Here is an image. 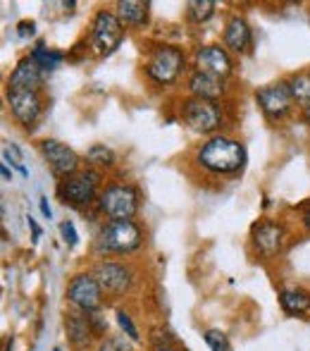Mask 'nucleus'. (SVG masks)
<instances>
[{"mask_svg":"<svg viewBox=\"0 0 310 351\" xmlns=\"http://www.w3.org/2000/svg\"><path fill=\"white\" fill-rule=\"evenodd\" d=\"M194 160L201 170L213 177H234L246 165V148L232 136L215 134L205 143H201Z\"/></svg>","mask_w":310,"mask_h":351,"instance_id":"f257e3e1","label":"nucleus"},{"mask_svg":"<svg viewBox=\"0 0 310 351\" xmlns=\"http://www.w3.org/2000/svg\"><path fill=\"white\" fill-rule=\"evenodd\" d=\"M144 244V232L134 220H110L101 227L93 251L98 256L131 254Z\"/></svg>","mask_w":310,"mask_h":351,"instance_id":"f03ea898","label":"nucleus"},{"mask_svg":"<svg viewBox=\"0 0 310 351\" xmlns=\"http://www.w3.org/2000/svg\"><path fill=\"white\" fill-rule=\"evenodd\" d=\"M181 120L196 134L215 136L224 125V108L220 101H203V98L189 96L181 103Z\"/></svg>","mask_w":310,"mask_h":351,"instance_id":"7ed1b4c3","label":"nucleus"},{"mask_svg":"<svg viewBox=\"0 0 310 351\" xmlns=\"http://www.w3.org/2000/svg\"><path fill=\"white\" fill-rule=\"evenodd\" d=\"M101 182H103L101 172L86 167V170H79L77 175L67 177V180H60L57 196H60V201L65 206L83 208V206H91L101 196Z\"/></svg>","mask_w":310,"mask_h":351,"instance_id":"20e7f679","label":"nucleus"},{"mask_svg":"<svg viewBox=\"0 0 310 351\" xmlns=\"http://www.w3.org/2000/svg\"><path fill=\"white\" fill-rule=\"evenodd\" d=\"M184 51L177 46H155L144 62V72L157 86H172L184 72Z\"/></svg>","mask_w":310,"mask_h":351,"instance_id":"39448f33","label":"nucleus"},{"mask_svg":"<svg viewBox=\"0 0 310 351\" xmlns=\"http://www.w3.org/2000/svg\"><path fill=\"white\" fill-rule=\"evenodd\" d=\"M125 41V24L120 22L112 10H98L91 22V34H88V46L98 58H107L120 48Z\"/></svg>","mask_w":310,"mask_h":351,"instance_id":"423d86ee","label":"nucleus"},{"mask_svg":"<svg viewBox=\"0 0 310 351\" xmlns=\"http://www.w3.org/2000/svg\"><path fill=\"white\" fill-rule=\"evenodd\" d=\"M98 208L110 220H134L141 208V194L134 184H107L98 196Z\"/></svg>","mask_w":310,"mask_h":351,"instance_id":"0eeeda50","label":"nucleus"},{"mask_svg":"<svg viewBox=\"0 0 310 351\" xmlns=\"http://www.w3.org/2000/svg\"><path fill=\"white\" fill-rule=\"evenodd\" d=\"M287 241H289V232L279 220L260 217L250 227V244H253L255 254L263 256V258H277L287 249Z\"/></svg>","mask_w":310,"mask_h":351,"instance_id":"6e6552de","label":"nucleus"},{"mask_svg":"<svg viewBox=\"0 0 310 351\" xmlns=\"http://www.w3.org/2000/svg\"><path fill=\"white\" fill-rule=\"evenodd\" d=\"M255 101H258L263 115L270 122H282L284 117L292 112V108L296 106L289 91L287 82H274V84H265L255 91Z\"/></svg>","mask_w":310,"mask_h":351,"instance_id":"1a4fd4ad","label":"nucleus"},{"mask_svg":"<svg viewBox=\"0 0 310 351\" xmlns=\"http://www.w3.org/2000/svg\"><path fill=\"white\" fill-rule=\"evenodd\" d=\"M67 301L77 311H83V313H93V311L101 308L103 289L98 285V280L93 278V273H79L70 280V285H67Z\"/></svg>","mask_w":310,"mask_h":351,"instance_id":"9d476101","label":"nucleus"},{"mask_svg":"<svg viewBox=\"0 0 310 351\" xmlns=\"http://www.w3.org/2000/svg\"><path fill=\"white\" fill-rule=\"evenodd\" d=\"M38 151H41L43 160H46L48 167L53 170V175L60 177V180H67V177L79 172L81 160H79V156L67 143H62L57 139H43L38 143Z\"/></svg>","mask_w":310,"mask_h":351,"instance_id":"9b49d317","label":"nucleus"},{"mask_svg":"<svg viewBox=\"0 0 310 351\" xmlns=\"http://www.w3.org/2000/svg\"><path fill=\"white\" fill-rule=\"evenodd\" d=\"M93 278L98 280L103 294L110 296H122L131 289V282H134V275L127 265L115 263V261H103V263L96 265L93 270Z\"/></svg>","mask_w":310,"mask_h":351,"instance_id":"f8f14e48","label":"nucleus"},{"mask_svg":"<svg viewBox=\"0 0 310 351\" xmlns=\"http://www.w3.org/2000/svg\"><path fill=\"white\" fill-rule=\"evenodd\" d=\"M8 106L24 130H31L43 115V101L38 91H8Z\"/></svg>","mask_w":310,"mask_h":351,"instance_id":"ddd939ff","label":"nucleus"},{"mask_svg":"<svg viewBox=\"0 0 310 351\" xmlns=\"http://www.w3.org/2000/svg\"><path fill=\"white\" fill-rule=\"evenodd\" d=\"M194 62L198 72L218 74V77H224V79L234 72L232 56H229V51L222 46H201L194 56Z\"/></svg>","mask_w":310,"mask_h":351,"instance_id":"4468645a","label":"nucleus"},{"mask_svg":"<svg viewBox=\"0 0 310 351\" xmlns=\"http://www.w3.org/2000/svg\"><path fill=\"white\" fill-rule=\"evenodd\" d=\"M186 88L194 98H203V101H222L224 93H227V82L224 77L208 72L194 70L186 79Z\"/></svg>","mask_w":310,"mask_h":351,"instance_id":"2eb2a0df","label":"nucleus"},{"mask_svg":"<svg viewBox=\"0 0 310 351\" xmlns=\"http://www.w3.org/2000/svg\"><path fill=\"white\" fill-rule=\"evenodd\" d=\"M46 74L41 67L31 60V58H22L14 65L12 74L8 77V91H38L41 93V84Z\"/></svg>","mask_w":310,"mask_h":351,"instance_id":"dca6fc26","label":"nucleus"},{"mask_svg":"<svg viewBox=\"0 0 310 351\" xmlns=\"http://www.w3.org/2000/svg\"><path fill=\"white\" fill-rule=\"evenodd\" d=\"M224 48L236 53V56H246L253 48V32L250 24L246 22L241 14H232L224 24Z\"/></svg>","mask_w":310,"mask_h":351,"instance_id":"f3484780","label":"nucleus"},{"mask_svg":"<svg viewBox=\"0 0 310 351\" xmlns=\"http://www.w3.org/2000/svg\"><path fill=\"white\" fill-rule=\"evenodd\" d=\"M65 330L75 349L81 351L91 344L93 328H91V320H88V313H83V311H72V313H67Z\"/></svg>","mask_w":310,"mask_h":351,"instance_id":"a211bd4d","label":"nucleus"},{"mask_svg":"<svg viewBox=\"0 0 310 351\" xmlns=\"http://www.w3.org/2000/svg\"><path fill=\"white\" fill-rule=\"evenodd\" d=\"M115 14L120 22L129 29H141L148 24L151 17V3H141V0H120L115 5Z\"/></svg>","mask_w":310,"mask_h":351,"instance_id":"6ab92c4d","label":"nucleus"},{"mask_svg":"<svg viewBox=\"0 0 310 351\" xmlns=\"http://www.w3.org/2000/svg\"><path fill=\"white\" fill-rule=\"evenodd\" d=\"M279 304L289 315H308L310 313V294L306 289H282L279 291Z\"/></svg>","mask_w":310,"mask_h":351,"instance_id":"aec40b11","label":"nucleus"},{"mask_svg":"<svg viewBox=\"0 0 310 351\" xmlns=\"http://www.w3.org/2000/svg\"><path fill=\"white\" fill-rule=\"evenodd\" d=\"M31 58L34 62H36L38 67H41V72L43 74H48V72H55L57 67L62 65V60H65V56H62L60 51H53V48H46V43L43 41H38L36 43V48L31 51Z\"/></svg>","mask_w":310,"mask_h":351,"instance_id":"412c9836","label":"nucleus"},{"mask_svg":"<svg viewBox=\"0 0 310 351\" xmlns=\"http://www.w3.org/2000/svg\"><path fill=\"white\" fill-rule=\"evenodd\" d=\"M115 162H117L115 151L107 148L105 143H93V146L86 151V167H91V170H98V172L110 170Z\"/></svg>","mask_w":310,"mask_h":351,"instance_id":"4be33fe9","label":"nucleus"},{"mask_svg":"<svg viewBox=\"0 0 310 351\" xmlns=\"http://www.w3.org/2000/svg\"><path fill=\"white\" fill-rule=\"evenodd\" d=\"M289 91H292V98L296 106L308 108L310 106V72H296L287 79Z\"/></svg>","mask_w":310,"mask_h":351,"instance_id":"5701e85b","label":"nucleus"},{"mask_svg":"<svg viewBox=\"0 0 310 351\" xmlns=\"http://www.w3.org/2000/svg\"><path fill=\"white\" fill-rule=\"evenodd\" d=\"M215 8L218 5L213 0H191V3H186V17L194 24H205L215 14Z\"/></svg>","mask_w":310,"mask_h":351,"instance_id":"b1692460","label":"nucleus"},{"mask_svg":"<svg viewBox=\"0 0 310 351\" xmlns=\"http://www.w3.org/2000/svg\"><path fill=\"white\" fill-rule=\"evenodd\" d=\"M3 162H5V165L10 162V165H12L14 170L19 172V175L29 177V170L22 165V148H19L14 141H5L3 143Z\"/></svg>","mask_w":310,"mask_h":351,"instance_id":"393cba45","label":"nucleus"},{"mask_svg":"<svg viewBox=\"0 0 310 351\" xmlns=\"http://www.w3.org/2000/svg\"><path fill=\"white\" fill-rule=\"evenodd\" d=\"M96 351H134V347H131V339L125 335H110L98 342Z\"/></svg>","mask_w":310,"mask_h":351,"instance_id":"a878e982","label":"nucleus"},{"mask_svg":"<svg viewBox=\"0 0 310 351\" xmlns=\"http://www.w3.org/2000/svg\"><path fill=\"white\" fill-rule=\"evenodd\" d=\"M117 325H120V330L125 332V337H129L131 342H141V335H139V328H136V323L131 320V315L127 313L125 308L117 311Z\"/></svg>","mask_w":310,"mask_h":351,"instance_id":"bb28decb","label":"nucleus"},{"mask_svg":"<svg viewBox=\"0 0 310 351\" xmlns=\"http://www.w3.org/2000/svg\"><path fill=\"white\" fill-rule=\"evenodd\" d=\"M205 344L210 347V351H232V344H229L227 335L222 330H208L205 332Z\"/></svg>","mask_w":310,"mask_h":351,"instance_id":"cd10ccee","label":"nucleus"},{"mask_svg":"<svg viewBox=\"0 0 310 351\" xmlns=\"http://www.w3.org/2000/svg\"><path fill=\"white\" fill-rule=\"evenodd\" d=\"M60 237L65 239V244L70 246V249H75V246L79 244V234L75 230V222L72 220H62L60 222Z\"/></svg>","mask_w":310,"mask_h":351,"instance_id":"c85d7f7f","label":"nucleus"},{"mask_svg":"<svg viewBox=\"0 0 310 351\" xmlns=\"http://www.w3.org/2000/svg\"><path fill=\"white\" fill-rule=\"evenodd\" d=\"M36 34V22H19L17 24V36L19 38H31Z\"/></svg>","mask_w":310,"mask_h":351,"instance_id":"c756f323","label":"nucleus"},{"mask_svg":"<svg viewBox=\"0 0 310 351\" xmlns=\"http://www.w3.org/2000/svg\"><path fill=\"white\" fill-rule=\"evenodd\" d=\"M38 206H41L43 217H48V220H51V217H53V210H51V204H48L46 196H41V201H38Z\"/></svg>","mask_w":310,"mask_h":351,"instance_id":"7c9ffc66","label":"nucleus"},{"mask_svg":"<svg viewBox=\"0 0 310 351\" xmlns=\"http://www.w3.org/2000/svg\"><path fill=\"white\" fill-rule=\"evenodd\" d=\"M29 227H31V237H34V241L41 239V227L36 225V220H34V217H29Z\"/></svg>","mask_w":310,"mask_h":351,"instance_id":"2f4dec72","label":"nucleus"},{"mask_svg":"<svg viewBox=\"0 0 310 351\" xmlns=\"http://www.w3.org/2000/svg\"><path fill=\"white\" fill-rule=\"evenodd\" d=\"M0 175H3V180H5V182H12V172H10V167L5 165V162L0 165Z\"/></svg>","mask_w":310,"mask_h":351,"instance_id":"473e14b6","label":"nucleus"},{"mask_svg":"<svg viewBox=\"0 0 310 351\" xmlns=\"http://www.w3.org/2000/svg\"><path fill=\"white\" fill-rule=\"evenodd\" d=\"M301 222H303V227H306V230L310 232V206L306 210H303V217H301Z\"/></svg>","mask_w":310,"mask_h":351,"instance_id":"72a5a7b5","label":"nucleus"},{"mask_svg":"<svg viewBox=\"0 0 310 351\" xmlns=\"http://www.w3.org/2000/svg\"><path fill=\"white\" fill-rule=\"evenodd\" d=\"M303 122H306L308 130H310V106H308V108H303Z\"/></svg>","mask_w":310,"mask_h":351,"instance_id":"f704fd0d","label":"nucleus"},{"mask_svg":"<svg viewBox=\"0 0 310 351\" xmlns=\"http://www.w3.org/2000/svg\"><path fill=\"white\" fill-rule=\"evenodd\" d=\"M155 351H177L175 347H160V349H155Z\"/></svg>","mask_w":310,"mask_h":351,"instance_id":"c9c22d12","label":"nucleus"}]
</instances>
